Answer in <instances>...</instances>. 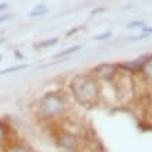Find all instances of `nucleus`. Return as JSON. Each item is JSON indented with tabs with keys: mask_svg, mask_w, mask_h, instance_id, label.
Masks as SVG:
<instances>
[{
	"mask_svg": "<svg viewBox=\"0 0 152 152\" xmlns=\"http://www.w3.org/2000/svg\"><path fill=\"white\" fill-rule=\"evenodd\" d=\"M119 74V66L117 64H101L99 67L94 70V75L99 77L101 80H103L105 83H112L113 80L117 77Z\"/></svg>",
	"mask_w": 152,
	"mask_h": 152,
	"instance_id": "20e7f679",
	"label": "nucleus"
},
{
	"mask_svg": "<svg viewBox=\"0 0 152 152\" xmlns=\"http://www.w3.org/2000/svg\"><path fill=\"white\" fill-rule=\"evenodd\" d=\"M0 61H1V56H0Z\"/></svg>",
	"mask_w": 152,
	"mask_h": 152,
	"instance_id": "412c9836",
	"label": "nucleus"
},
{
	"mask_svg": "<svg viewBox=\"0 0 152 152\" xmlns=\"http://www.w3.org/2000/svg\"><path fill=\"white\" fill-rule=\"evenodd\" d=\"M70 88H71L74 98L81 105H94L99 96V87H98V81L95 75L78 74L71 80Z\"/></svg>",
	"mask_w": 152,
	"mask_h": 152,
	"instance_id": "f03ea898",
	"label": "nucleus"
},
{
	"mask_svg": "<svg viewBox=\"0 0 152 152\" xmlns=\"http://www.w3.org/2000/svg\"><path fill=\"white\" fill-rule=\"evenodd\" d=\"M141 74L145 77V80L152 81V55L145 56V63H144V66H142Z\"/></svg>",
	"mask_w": 152,
	"mask_h": 152,
	"instance_id": "423d86ee",
	"label": "nucleus"
},
{
	"mask_svg": "<svg viewBox=\"0 0 152 152\" xmlns=\"http://www.w3.org/2000/svg\"><path fill=\"white\" fill-rule=\"evenodd\" d=\"M103 11H105V9H95V10H92V11H91V15H96V14L103 13Z\"/></svg>",
	"mask_w": 152,
	"mask_h": 152,
	"instance_id": "dca6fc26",
	"label": "nucleus"
},
{
	"mask_svg": "<svg viewBox=\"0 0 152 152\" xmlns=\"http://www.w3.org/2000/svg\"><path fill=\"white\" fill-rule=\"evenodd\" d=\"M141 34H147V35H151L152 34V27H142L141 28Z\"/></svg>",
	"mask_w": 152,
	"mask_h": 152,
	"instance_id": "2eb2a0df",
	"label": "nucleus"
},
{
	"mask_svg": "<svg viewBox=\"0 0 152 152\" xmlns=\"http://www.w3.org/2000/svg\"><path fill=\"white\" fill-rule=\"evenodd\" d=\"M145 27V21H142V20H135V21H133V23L127 24V28H130V29H134V28H141Z\"/></svg>",
	"mask_w": 152,
	"mask_h": 152,
	"instance_id": "f8f14e48",
	"label": "nucleus"
},
{
	"mask_svg": "<svg viewBox=\"0 0 152 152\" xmlns=\"http://www.w3.org/2000/svg\"><path fill=\"white\" fill-rule=\"evenodd\" d=\"M7 152H34L31 148L25 144H11L7 147Z\"/></svg>",
	"mask_w": 152,
	"mask_h": 152,
	"instance_id": "0eeeda50",
	"label": "nucleus"
},
{
	"mask_svg": "<svg viewBox=\"0 0 152 152\" xmlns=\"http://www.w3.org/2000/svg\"><path fill=\"white\" fill-rule=\"evenodd\" d=\"M14 55H15V57H20V59L23 57V55H21V53H20L18 50H15V52H14Z\"/></svg>",
	"mask_w": 152,
	"mask_h": 152,
	"instance_id": "6ab92c4d",
	"label": "nucleus"
},
{
	"mask_svg": "<svg viewBox=\"0 0 152 152\" xmlns=\"http://www.w3.org/2000/svg\"><path fill=\"white\" fill-rule=\"evenodd\" d=\"M29 64H17V66H11V67H7L4 70H0V75L3 74H10V73H17V71H23V70L28 69Z\"/></svg>",
	"mask_w": 152,
	"mask_h": 152,
	"instance_id": "9d476101",
	"label": "nucleus"
},
{
	"mask_svg": "<svg viewBox=\"0 0 152 152\" xmlns=\"http://www.w3.org/2000/svg\"><path fill=\"white\" fill-rule=\"evenodd\" d=\"M57 42H59V38H52V39H46V41L39 42V43H38V48H41V49H48V48L55 46Z\"/></svg>",
	"mask_w": 152,
	"mask_h": 152,
	"instance_id": "9b49d317",
	"label": "nucleus"
},
{
	"mask_svg": "<svg viewBox=\"0 0 152 152\" xmlns=\"http://www.w3.org/2000/svg\"><path fill=\"white\" fill-rule=\"evenodd\" d=\"M11 14H0V24L1 23H6V21H9V20H11Z\"/></svg>",
	"mask_w": 152,
	"mask_h": 152,
	"instance_id": "4468645a",
	"label": "nucleus"
},
{
	"mask_svg": "<svg viewBox=\"0 0 152 152\" xmlns=\"http://www.w3.org/2000/svg\"><path fill=\"white\" fill-rule=\"evenodd\" d=\"M4 42H6V39H4V38H0V45H3Z\"/></svg>",
	"mask_w": 152,
	"mask_h": 152,
	"instance_id": "aec40b11",
	"label": "nucleus"
},
{
	"mask_svg": "<svg viewBox=\"0 0 152 152\" xmlns=\"http://www.w3.org/2000/svg\"><path fill=\"white\" fill-rule=\"evenodd\" d=\"M57 147L64 152H74L78 148V137L70 131H61L56 138Z\"/></svg>",
	"mask_w": 152,
	"mask_h": 152,
	"instance_id": "7ed1b4c3",
	"label": "nucleus"
},
{
	"mask_svg": "<svg viewBox=\"0 0 152 152\" xmlns=\"http://www.w3.org/2000/svg\"><path fill=\"white\" fill-rule=\"evenodd\" d=\"M38 116L45 121H52V120L60 119L66 115L67 110V102L63 94L57 91H50V92L43 94L39 101H38Z\"/></svg>",
	"mask_w": 152,
	"mask_h": 152,
	"instance_id": "f257e3e1",
	"label": "nucleus"
},
{
	"mask_svg": "<svg viewBox=\"0 0 152 152\" xmlns=\"http://www.w3.org/2000/svg\"><path fill=\"white\" fill-rule=\"evenodd\" d=\"M77 31H80V28H75V29H70L69 32H67V37H71L73 34H75Z\"/></svg>",
	"mask_w": 152,
	"mask_h": 152,
	"instance_id": "a211bd4d",
	"label": "nucleus"
},
{
	"mask_svg": "<svg viewBox=\"0 0 152 152\" xmlns=\"http://www.w3.org/2000/svg\"><path fill=\"white\" fill-rule=\"evenodd\" d=\"M49 10H48V7L45 4H38L35 9L29 13V17L31 18H35V17H42V15H45V14L48 13Z\"/></svg>",
	"mask_w": 152,
	"mask_h": 152,
	"instance_id": "1a4fd4ad",
	"label": "nucleus"
},
{
	"mask_svg": "<svg viewBox=\"0 0 152 152\" xmlns=\"http://www.w3.org/2000/svg\"><path fill=\"white\" fill-rule=\"evenodd\" d=\"M110 37H112V32L110 31H106V32H102V34H99V35H95L94 39H95V41H106V39H109Z\"/></svg>",
	"mask_w": 152,
	"mask_h": 152,
	"instance_id": "ddd939ff",
	"label": "nucleus"
},
{
	"mask_svg": "<svg viewBox=\"0 0 152 152\" xmlns=\"http://www.w3.org/2000/svg\"><path fill=\"white\" fill-rule=\"evenodd\" d=\"M83 48V45H75V46H71V48H67V49H64V50L59 52V53H56L55 55V59H63V57H66V56H70L73 55V53H75L77 50H80Z\"/></svg>",
	"mask_w": 152,
	"mask_h": 152,
	"instance_id": "6e6552de",
	"label": "nucleus"
},
{
	"mask_svg": "<svg viewBox=\"0 0 152 152\" xmlns=\"http://www.w3.org/2000/svg\"><path fill=\"white\" fill-rule=\"evenodd\" d=\"M10 133H11V130H10L9 124L3 120H0V145H7L10 140Z\"/></svg>",
	"mask_w": 152,
	"mask_h": 152,
	"instance_id": "39448f33",
	"label": "nucleus"
},
{
	"mask_svg": "<svg viewBox=\"0 0 152 152\" xmlns=\"http://www.w3.org/2000/svg\"><path fill=\"white\" fill-rule=\"evenodd\" d=\"M7 3H0V13H3V11H6L7 10Z\"/></svg>",
	"mask_w": 152,
	"mask_h": 152,
	"instance_id": "f3484780",
	"label": "nucleus"
}]
</instances>
